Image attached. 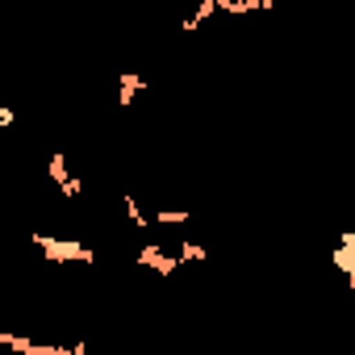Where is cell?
Segmentation results:
<instances>
[{"instance_id": "1", "label": "cell", "mask_w": 355, "mask_h": 355, "mask_svg": "<svg viewBox=\"0 0 355 355\" xmlns=\"http://www.w3.org/2000/svg\"><path fill=\"white\" fill-rule=\"evenodd\" d=\"M51 263H92L96 259V251L88 247V243H80V239H51V234H34L30 239Z\"/></svg>"}, {"instance_id": "2", "label": "cell", "mask_w": 355, "mask_h": 355, "mask_svg": "<svg viewBox=\"0 0 355 355\" xmlns=\"http://www.w3.org/2000/svg\"><path fill=\"white\" fill-rule=\"evenodd\" d=\"M134 263H138V268H155L159 276H171L175 268H180V259H175V255H163L159 243H146V247L134 255Z\"/></svg>"}, {"instance_id": "3", "label": "cell", "mask_w": 355, "mask_h": 355, "mask_svg": "<svg viewBox=\"0 0 355 355\" xmlns=\"http://www.w3.org/2000/svg\"><path fill=\"white\" fill-rule=\"evenodd\" d=\"M330 263H334L351 284H355V234H351V230H343V234H338V247H334Z\"/></svg>"}, {"instance_id": "4", "label": "cell", "mask_w": 355, "mask_h": 355, "mask_svg": "<svg viewBox=\"0 0 355 355\" xmlns=\"http://www.w3.org/2000/svg\"><path fill=\"white\" fill-rule=\"evenodd\" d=\"M142 84H146V80H142L138 71H121V80H117V101H121V109L134 105V96L142 92Z\"/></svg>"}, {"instance_id": "5", "label": "cell", "mask_w": 355, "mask_h": 355, "mask_svg": "<svg viewBox=\"0 0 355 355\" xmlns=\"http://www.w3.org/2000/svg\"><path fill=\"white\" fill-rule=\"evenodd\" d=\"M121 209H125V218H130V226H134V230H146V226H150V218L142 214V205H138L130 193H121Z\"/></svg>"}, {"instance_id": "6", "label": "cell", "mask_w": 355, "mask_h": 355, "mask_svg": "<svg viewBox=\"0 0 355 355\" xmlns=\"http://www.w3.org/2000/svg\"><path fill=\"white\" fill-rule=\"evenodd\" d=\"M214 13H218V0H201V5L193 9V17H189V21H180V26H184V30H197V26H205Z\"/></svg>"}, {"instance_id": "7", "label": "cell", "mask_w": 355, "mask_h": 355, "mask_svg": "<svg viewBox=\"0 0 355 355\" xmlns=\"http://www.w3.org/2000/svg\"><path fill=\"white\" fill-rule=\"evenodd\" d=\"M46 175H51V184L59 189L67 175H71V171H67V155H51V159H46Z\"/></svg>"}, {"instance_id": "8", "label": "cell", "mask_w": 355, "mask_h": 355, "mask_svg": "<svg viewBox=\"0 0 355 355\" xmlns=\"http://www.w3.org/2000/svg\"><path fill=\"white\" fill-rule=\"evenodd\" d=\"M150 222H159V226H180V222H189V209H155Z\"/></svg>"}, {"instance_id": "9", "label": "cell", "mask_w": 355, "mask_h": 355, "mask_svg": "<svg viewBox=\"0 0 355 355\" xmlns=\"http://www.w3.org/2000/svg\"><path fill=\"white\" fill-rule=\"evenodd\" d=\"M180 263H201V259H209V251L201 247V243H180V255H175Z\"/></svg>"}, {"instance_id": "10", "label": "cell", "mask_w": 355, "mask_h": 355, "mask_svg": "<svg viewBox=\"0 0 355 355\" xmlns=\"http://www.w3.org/2000/svg\"><path fill=\"white\" fill-rule=\"evenodd\" d=\"M218 13H230V17H247V13H251V0H218Z\"/></svg>"}, {"instance_id": "11", "label": "cell", "mask_w": 355, "mask_h": 355, "mask_svg": "<svg viewBox=\"0 0 355 355\" xmlns=\"http://www.w3.org/2000/svg\"><path fill=\"white\" fill-rule=\"evenodd\" d=\"M80 193H84V180H80V175H67V180L59 184V197H67V201L80 197Z\"/></svg>"}, {"instance_id": "12", "label": "cell", "mask_w": 355, "mask_h": 355, "mask_svg": "<svg viewBox=\"0 0 355 355\" xmlns=\"http://www.w3.org/2000/svg\"><path fill=\"white\" fill-rule=\"evenodd\" d=\"M13 121H17V113H13V109H9V105H0V130H9V125H13Z\"/></svg>"}, {"instance_id": "13", "label": "cell", "mask_w": 355, "mask_h": 355, "mask_svg": "<svg viewBox=\"0 0 355 355\" xmlns=\"http://www.w3.org/2000/svg\"><path fill=\"white\" fill-rule=\"evenodd\" d=\"M255 9H259V13H272V9H276V0H251V13H255Z\"/></svg>"}]
</instances>
